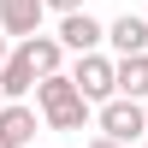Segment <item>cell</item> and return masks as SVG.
<instances>
[{
    "instance_id": "277c9868",
    "label": "cell",
    "mask_w": 148,
    "mask_h": 148,
    "mask_svg": "<svg viewBox=\"0 0 148 148\" xmlns=\"http://www.w3.org/2000/svg\"><path fill=\"white\" fill-rule=\"evenodd\" d=\"M53 42L65 47V53H107V24L101 18H89V12H71V18H59V30H53Z\"/></svg>"
},
{
    "instance_id": "9a60e30c",
    "label": "cell",
    "mask_w": 148,
    "mask_h": 148,
    "mask_svg": "<svg viewBox=\"0 0 148 148\" xmlns=\"http://www.w3.org/2000/svg\"><path fill=\"white\" fill-rule=\"evenodd\" d=\"M0 107H6V95H0Z\"/></svg>"
},
{
    "instance_id": "7c38bea8",
    "label": "cell",
    "mask_w": 148,
    "mask_h": 148,
    "mask_svg": "<svg viewBox=\"0 0 148 148\" xmlns=\"http://www.w3.org/2000/svg\"><path fill=\"white\" fill-rule=\"evenodd\" d=\"M83 148H119V142H107V136H89V142H83Z\"/></svg>"
},
{
    "instance_id": "e0dca14e",
    "label": "cell",
    "mask_w": 148,
    "mask_h": 148,
    "mask_svg": "<svg viewBox=\"0 0 148 148\" xmlns=\"http://www.w3.org/2000/svg\"><path fill=\"white\" fill-rule=\"evenodd\" d=\"M142 148H148V142H142Z\"/></svg>"
},
{
    "instance_id": "5b68a950",
    "label": "cell",
    "mask_w": 148,
    "mask_h": 148,
    "mask_svg": "<svg viewBox=\"0 0 148 148\" xmlns=\"http://www.w3.org/2000/svg\"><path fill=\"white\" fill-rule=\"evenodd\" d=\"M36 130H42V113H36L30 101H6V107H0V142L36 148Z\"/></svg>"
},
{
    "instance_id": "6da1fadb",
    "label": "cell",
    "mask_w": 148,
    "mask_h": 148,
    "mask_svg": "<svg viewBox=\"0 0 148 148\" xmlns=\"http://www.w3.org/2000/svg\"><path fill=\"white\" fill-rule=\"evenodd\" d=\"M36 113H42V125H47V130H89V125H95V107L71 89L65 71L36 77Z\"/></svg>"
},
{
    "instance_id": "8fae6325",
    "label": "cell",
    "mask_w": 148,
    "mask_h": 148,
    "mask_svg": "<svg viewBox=\"0 0 148 148\" xmlns=\"http://www.w3.org/2000/svg\"><path fill=\"white\" fill-rule=\"evenodd\" d=\"M47 12H59V18H71V12H83V0H42Z\"/></svg>"
},
{
    "instance_id": "2e32d148",
    "label": "cell",
    "mask_w": 148,
    "mask_h": 148,
    "mask_svg": "<svg viewBox=\"0 0 148 148\" xmlns=\"http://www.w3.org/2000/svg\"><path fill=\"white\" fill-rule=\"evenodd\" d=\"M0 148H12V142H0Z\"/></svg>"
},
{
    "instance_id": "5bb4252c",
    "label": "cell",
    "mask_w": 148,
    "mask_h": 148,
    "mask_svg": "<svg viewBox=\"0 0 148 148\" xmlns=\"http://www.w3.org/2000/svg\"><path fill=\"white\" fill-rule=\"evenodd\" d=\"M142 119H148V101H142Z\"/></svg>"
},
{
    "instance_id": "52a82bcc",
    "label": "cell",
    "mask_w": 148,
    "mask_h": 148,
    "mask_svg": "<svg viewBox=\"0 0 148 148\" xmlns=\"http://www.w3.org/2000/svg\"><path fill=\"white\" fill-rule=\"evenodd\" d=\"M107 47H113V59L148 53V18H136V12H125V18H113V24H107Z\"/></svg>"
},
{
    "instance_id": "30bf717a",
    "label": "cell",
    "mask_w": 148,
    "mask_h": 148,
    "mask_svg": "<svg viewBox=\"0 0 148 148\" xmlns=\"http://www.w3.org/2000/svg\"><path fill=\"white\" fill-rule=\"evenodd\" d=\"M0 95H6V101H24V95H36V65L18 53V47H12V59L0 65Z\"/></svg>"
},
{
    "instance_id": "4fadbf2b",
    "label": "cell",
    "mask_w": 148,
    "mask_h": 148,
    "mask_svg": "<svg viewBox=\"0 0 148 148\" xmlns=\"http://www.w3.org/2000/svg\"><path fill=\"white\" fill-rule=\"evenodd\" d=\"M6 59H12V42H6V36H0V65H6Z\"/></svg>"
},
{
    "instance_id": "7a4b0ae2",
    "label": "cell",
    "mask_w": 148,
    "mask_h": 148,
    "mask_svg": "<svg viewBox=\"0 0 148 148\" xmlns=\"http://www.w3.org/2000/svg\"><path fill=\"white\" fill-rule=\"evenodd\" d=\"M95 136H107V142H119V148H130V142H148V119H142V101H107V107H95Z\"/></svg>"
},
{
    "instance_id": "ba28073f",
    "label": "cell",
    "mask_w": 148,
    "mask_h": 148,
    "mask_svg": "<svg viewBox=\"0 0 148 148\" xmlns=\"http://www.w3.org/2000/svg\"><path fill=\"white\" fill-rule=\"evenodd\" d=\"M113 89H119V101H148V53L113 59Z\"/></svg>"
},
{
    "instance_id": "9c48e42d",
    "label": "cell",
    "mask_w": 148,
    "mask_h": 148,
    "mask_svg": "<svg viewBox=\"0 0 148 148\" xmlns=\"http://www.w3.org/2000/svg\"><path fill=\"white\" fill-rule=\"evenodd\" d=\"M18 53L36 65V77H53V71H65V47H59L53 36H30V42H18Z\"/></svg>"
},
{
    "instance_id": "3957f363",
    "label": "cell",
    "mask_w": 148,
    "mask_h": 148,
    "mask_svg": "<svg viewBox=\"0 0 148 148\" xmlns=\"http://www.w3.org/2000/svg\"><path fill=\"white\" fill-rule=\"evenodd\" d=\"M65 77H71V89H77L89 107H107V101L119 95V89H113V53H83Z\"/></svg>"
},
{
    "instance_id": "8992f818",
    "label": "cell",
    "mask_w": 148,
    "mask_h": 148,
    "mask_svg": "<svg viewBox=\"0 0 148 148\" xmlns=\"http://www.w3.org/2000/svg\"><path fill=\"white\" fill-rule=\"evenodd\" d=\"M42 18H47L42 0H0V36L30 42V36H42Z\"/></svg>"
}]
</instances>
